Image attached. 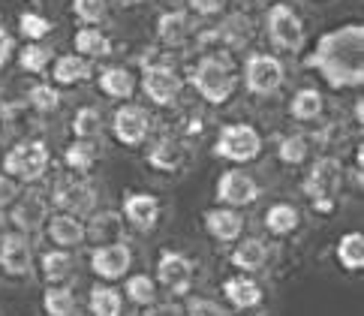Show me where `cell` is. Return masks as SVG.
Masks as SVG:
<instances>
[{
    "label": "cell",
    "mask_w": 364,
    "mask_h": 316,
    "mask_svg": "<svg viewBox=\"0 0 364 316\" xmlns=\"http://www.w3.org/2000/svg\"><path fill=\"white\" fill-rule=\"evenodd\" d=\"M51 205L63 214L73 217H87L100 208V190L94 181H87L82 175H70V178H58L51 187Z\"/></svg>",
    "instance_id": "5"
},
{
    "label": "cell",
    "mask_w": 364,
    "mask_h": 316,
    "mask_svg": "<svg viewBox=\"0 0 364 316\" xmlns=\"http://www.w3.org/2000/svg\"><path fill=\"white\" fill-rule=\"evenodd\" d=\"M190 31H193L190 16H187V12H181V9H168V12H163V16L157 19V39L163 46H168V48L184 46Z\"/></svg>",
    "instance_id": "30"
},
{
    "label": "cell",
    "mask_w": 364,
    "mask_h": 316,
    "mask_svg": "<svg viewBox=\"0 0 364 316\" xmlns=\"http://www.w3.org/2000/svg\"><path fill=\"white\" fill-rule=\"evenodd\" d=\"M0 133H4V130H0Z\"/></svg>",
    "instance_id": "52"
},
{
    "label": "cell",
    "mask_w": 364,
    "mask_h": 316,
    "mask_svg": "<svg viewBox=\"0 0 364 316\" xmlns=\"http://www.w3.org/2000/svg\"><path fill=\"white\" fill-rule=\"evenodd\" d=\"M241 316H250V313H241Z\"/></svg>",
    "instance_id": "51"
},
{
    "label": "cell",
    "mask_w": 364,
    "mask_h": 316,
    "mask_svg": "<svg viewBox=\"0 0 364 316\" xmlns=\"http://www.w3.org/2000/svg\"><path fill=\"white\" fill-rule=\"evenodd\" d=\"M46 238L51 241V247H60V250H75L85 244V220L82 217H73V214H51L46 223Z\"/></svg>",
    "instance_id": "22"
},
{
    "label": "cell",
    "mask_w": 364,
    "mask_h": 316,
    "mask_svg": "<svg viewBox=\"0 0 364 316\" xmlns=\"http://www.w3.org/2000/svg\"><path fill=\"white\" fill-rule=\"evenodd\" d=\"M87 316H124V295L112 283H97L87 293Z\"/></svg>",
    "instance_id": "28"
},
{
    "label": "cell",
    "mask_w": 364,
    "mask_h": 316,
    "mask_svg": "<svg viewBox=\"0 0 364 316\" xmlns=\"http://www.w3.org/2000/svg\"><path fill=\"white\" fill-rule=\"evenodd\" d=\"M265 142H262V133L253 127V124H226L220 127L217 133V142H214V157L226 163H235V166H244V163H253L259 160L262 154Z\"/></svg>",
    "instance_id": "4"
},
{
    "label": "cell",
    "mask_w": 364,
    "mask_h": 316,
    "mask_svg": "<svg viewBox=\"0 0 364 316\" xmlns=\"http://www.w3.org/2000/svg\"><path fill=\"white\" fill-rule=\"evenodd\" d=\"M48 217H51V202L46 199L43 193H36V190L21 193L18 199L12 202V208H9V223H12V229L21 232V235H28V238L46 229Z\"/></svg>",
    "instance_id": "14"
},
{
    "label": "cell",
    "mask_w": 364,
    "mask_h": 316,
    "mask_svg": "<svg viewBox=\"0 0 364 316\" xmlns=\"http://www.w3.org/2000/svg\"><path fill=\"white\" fill-rule=\"evenodd\" d=\"M136 262L133 247L127 241H114V244H100L90 250L87 256V265L94 271V278H100V283H114V280H124L129 268Z\"/></svg>",
    "instance_id": "9"
},
{
    "label": "cell",
    "mask_w": 364,
    "mask_h": 316,
    "mask_svg": "<svg viewBox=\"0 0 364 316\" xmlns=\"http://www.w3.org/2000/svg\"><path fill=\"white\" fill-rule=\"evenodd\" d=\"M223 298L229 307L247 313V310H256L262 305L265 293H262V286H259V280L250 278V274H232V278L223 280Z\"/></svg>",
    "instance_id": "21"
},
{
    "label": "cell",
    "mask_w": 364,
    "mask_h": 316,
    "mask_svg": "<svg viewBox=\"0 0 364 316\" xmlns=\"http://www.w3.org/2000/svg\"><path fill=\"white\" fill-rule=\"evenodd\" d=\"M283 82H286V67H283L280 58L256 51V55H250L244 60V85L250 94L271 97L283 88Z\"/></svg>",
    "instance_id": "7"
},
{
    "label": "cell",
    "mask_w": 364,
    "mask_h": 316,
    "mask_svg": "<svg viewBox=\"0 0 364 316\" xmlns=\"http://www.w3.org/2000/svg\"><path fill=\"white\" fill-rule=\"evenodd\" d=\"M202 226L208 232V238L217 241V244H235L238 238H244V214L235 208H208L202 214Z\"/></svg>",
    "instance_id": "17"
},
{
    "label": "cell",
    "mask_w": 364,
    "mask_h": 316,
    "mask_svg": "<svg viewBox=\"0 0 364 316\" xmlns=\"http://www.w3.org/2000/svg\"><path fill=\"white\" fill-rule=\"evenodd\" d=\"M190 82L208 105H223L235 94L238 73L226 55H205L202 60H196V67H193Z\"/></svg>",
    "instance_id": "2"
},
{
    "label": "cell",
    "mask_w": 364,
    "mask_h": 316,
    "mask_svg": "<svg viewBox=\"0 0 364 316\" xmlns=\"http://www.w3.org/2000/svg\"><path fill=\"white\" fill-rule=\"evenodd\" d=\"M310 208H314L316 214H322V217H331L337 211V199H314V202H310Z\"/></svg>",
    "instance_id": "46"
},
{
    "label": "cell",
    "mask_w": 364,
    "mask_h": 316,
    "mask_svg": "<svg viewBox=\"0 0 364 316\" xmlns=\"http://www.w3.org/2000/svg\"><path fill=\"white\" fill-rule=\"evenodd\" d=\"M322 112H325V100H322V94L316 88L295 90L292 100H289V115L298 124H314V121H319Z\"/></svg>",
    "instance_id": "31"
},
{
    "label": "cell",
    "mask_w": 364,
    "mask_h": 316,
    "mask_svg": "<svg viewBox=\"0 0 364 316\" xmlns=\"http://www.w3.org/2000/svg\"><path fill=\"white\" fill-rule=\"evenodd\" d=\"M51 24L43 12H33V9H28V12H21L18 16V33L28 39V43H40V39H46L48 33H51Z\"/></svg>",
    "instance_id": "40"
},
{
    "label": "cell",
    "mask_w": 364,
    "mask_h": 316,
    "mask_svg": "<svg viewBox=\"0 0 364 316\" xmlns=\"http://www.w3.org/2000/svg\"><path fill=\"white\" fill-rule=\"evenodd\" d=\"M70 127H73V136H75V139L94 142V139H100V133H102V112L94 109V105H82V109H75Z\"/></svg>",
    "instance_id": "37"
},
{
    "label": "cell",
    "mask_w": 364,
    "mask_h": 316,
    "mask_svg": "<svg viewBox=\"0 0 364 316\" xmlns=\"http://www.w3.org/2000/svg\"><path fill=\"white\" fill-rule=\"evenodd\" d=\"M112 136L118 139L124 148H139L151 136V115L145 105L136 102H121L112 115Z\"/></svg>",
    "instance_id": "10"
},
{
    "label": "cell",
    "mask_w": 364,
    "mask_h": 316,
    "mask_svg": "<svg viewBox=\"0 0 364 316\" xmlns=\"http://www.w3.org/2000/svg\"><path fill=\"white\" fill-rule=\"evenodd\" d=\"M141 94H145L154 105H172L178 102L181 97V75L168 67V63H148L145 70H141Z\"/></svg>",
    "instance_id": "15"
},
{
    "label": "cell",
    "mask_w": 364,
    "mask_h": 316,
    "mask_svg": "<svg viewBox=\"0 0 364 316\" xmlns=\"http://www.w3.org/2000/svg\"><path fill=\"white\" fill-rule=\"evenodd\" d=\"M187 160H190L187 142L178 139V136H160L148 148V166L154 169V172H163V175L181 172Z\"/></svg>",
    "instance_id": "20"
},
{
    "label": "cell",
    "mask_w": 364,
    "mask_h": 316,
    "mask_svg": "<svg viewBox=\"0 0 364 316\" xmlns=\"http://www.w3.org/2000/svg\"><path fill=\"white\" fill-rule=\"evenodd\" d=\"M0 271L9 280H24L33 274V244L21 232H0Z\"/></svg>",
    "instance_id": "12"
},
{
    "label": "cell",
    "mask_w": 364,
    "mask_h": 316,
    "mask_svg": "<svg viewBox=\"0 0 364 316\" xmlns=\"http://www.w3.org/2000/svg\"><path fill=\"white\" fill-rule=\"evenodd\" d=\"M43 313L46 316H75V313H79V295H75L73 286H67V283L46 286V293H43Z\"/></svg>",
    "instance_id": "32"
},
{
    "label": "cell",
    "mask_w": 364,
    "mask_h": 316,
    "mask_svg": "<svg viewBox=\"0 0 364 316\" xmlns=\"http://www.w3.org/2000/svg\"><path fill=\"white\" fill-rule=\"evenodd\" d=\"M97 157H100V151H97V144H94V142L75 139V142L67 144V151H63V166H67L73 175L87 178V175H90V169L97 166Z\"/></svg>",
    "instance_id": "33"
},
{
    "label": "cell",
    "mask_w": 364,
    "mask_h": 316,
    "mask_svg": "<svg viewBox=\"0 0 364 316\" xmlns=\"http://www.w3.org/2000/svg\"><path fill=\"white\" fill-rule=\"evenodd\" d=\"M124 232H127V223L121 217V211H112V208H97L94 214L85 217V244H114V241H124Z\"/></svg>",
    "instance_id": "18"
},
{
    "label": "cell",
    "mask_w": 364,
    "mask_h": 316,
    "mask_svg": "<svg viewBox=\"0 0 364 316\" xmlns=\"http://www.w3.org/2000/svg\"><path fill=\"white\" fill-rule=\"evenodd\" d=\"M253 36V24H250V19L247 16H229L223 24L217 28V33H214V39H220L223 46H229V48H241V46H247V39Z\"/></svg>",
    "instance_id": "35"
},
{
    "label": "cell",
    "mask_w": 364,
    "mask_h": 316,
    "mask_svg": "<svg viewBox=\"0 0 364 316\" xmlns=\"http://www.w3.org/2000/svg\"><path fill=\"white\" fill-rule=\"evenodd\" d=\"M129 4H151V0H129Z\"/></svg>",
    "instance_id": "49"
},
{
    "label": "cell",
    "mask_w": 364,
    "mask_h": 316,
    "mask_svg": "<svg viewBox=\"0 0 364 316\" xmlns=\"http://www.w3.org/2000/svg\"><path fill=\"white\" fill-rule=\"evenodd\" d=\"M334 259L346 274H358L364 268V235L358 229L343 232L334 244Z\"/></svg>",
    "instance_id": "29"
},
{
    "label": "cell",
    "mask_w": 364,
    "mask_h": 316,
    "mask_svg": "<svg viewBox=\"0 0 364 316\" xmlns=\"http://www.w3.org/2000/svg\"><path fill=\"white\" fill-rule=\"evenodd\" d=\"M12 55H16V39L9 36V31L0 28V70H6V67H9Z\"/></svg>",
    "instance_id": "45"
},
{
    "label": "cell",
    "mask_w": 364,
    "mask_h": 316,
    "mask_svg": "<svg viewBox=\"0 0 364 316\" xmlns=\"http://www.w3.org/2000/svg\"><path fill=\"white\" fill-rule=\"evenodd\" d=\"M16 60H18V70L21 73L40 75V73H46L51 67V60H55V51H51L48 46H43V43H28V46H21Z\"/></svg>",
    "instance_id": "36"
},
{
    "label": "cell",
    "mask_w": 364,
    "mask_h": 316,
    "mask_svg": "<svg viewBox=\"0 0 364 316\" xmlns=\"http://www.w3.org/2000/svg\"><path fill=\"white\" fill-rule=\"evenodd\" d=\"M48 73H51L55 88H75L94 75V67H90V60H85L82 55H60L51 60Z\"/></svg>",
    "instance_id": "23"
},
{
    "label": "cell",
    "mask_w": 364,
    "mask_h": 316,
    "mask_svg": "<svg viewBox=\"0 0 364 316\" xmlns=\"http://www.w3.org/2000/svg\"><path fill=\"white\" fill-rule=\"evenodd\" d=\"M40 274H43V280L48 286H55V283H67L73 278V271H75V256H73V250H60V247H48L46 253L40 256Z\"/></svg>",
    "instance_id": "24"
},
{
    "label": "cell",
    "mask_w": 364,
    "mask_h": 316,
    "mask_svg": "<svg viewBox=\"0 0 364 316\" xmlns=\"http://www.w3.org/2000/svg\"><path fill=\"white\" fill-rule=\"evenodd\" d=\"M21 196V184L18 181H12L9 175L0 172V211H9L12 202H16Z\"/></svg>",
    "instance_id": "43"
},
{
    "label": "cell",
    "mask_w": 364,
    "mask_h": 316,
    "mask_svg": "<svg viewBox=\"0 0 364 316\" xmlns=\"http://www.w3.org/2000/svg\"><path fill=\"white\" fill-rule=\"evenodd\" d=\"M307 67L316 70L325 85L334 90L361 88L364 82V28L361 24H341L322 33L307 58Z\"/></svg>",
    "instance_id": "1"
},
{
    "label": "cell",
    "mask_w": 364,
    "mask_h": 316,
    "mask_svg": "<svg viewBox=\"0 0 364 316\" xmlns=\"http://www.w3.org/2000/svg\"><path fill=\"white\" fill-rule=\"evenodd\" d=\"M229 262L238 274H250V278H256V274H262L268 268L271 247H268L265 238H256V235H250V238H238L235 247H232V253H229Z\"/></svg>",
    "instance_id": "19"
},
{
    "label": "cell",
    "mask_w": 364,
    "mask_h": 316,
    "mask_svg": "<svg viewBox=\"0 0 364 316\" xmlns=\"http://www.w3.org/2000/svg\"><path fill=\"white\" fill-rule=\"evenodd\" d=\"M51 166V151L40 139H21L4 154V175L18 184H40Z\"/></svg>",
    "instance_id": "3"
},
{
    "label": "cell",
    "mask_w": 364,
    "mask_h": 316,
    "mask_svg": "<svg viewBox=\"0 0 364 316\" xmlns=\"http://www.w3.org/2000/svg\"><path fill=\"white\" fill-rule=\"evenodd\" d=\"M73 46H75V55H82L85 60H97L112 51V39L97 28H79L73 36Z\"/></svg>",
    "instance_id": "34"
},
{
    "label": "cell",
    "mask_w": 364,
    "mask_h": 316,
    "mask_svg": "<svg viewBox=\"0 0 364 316\" xmlns=\"http://www.w3.org/2000/svg\"><path fill=\"white\" fill-rule=\"evenodd\" d=\"M310 157V139L301 133H289L277 142V160L283 166H301Z\"/></svg>",
    "instance_id": "38"
},
{
    "label": "cell",
    "mask_w": 364,
    "mask_h": 316,
    "mask_svg": "<svg viewBox=\"0 0 364 316\" xmlns=\"http://www.w3.org/2000/svg\"><path fill=\"white\" fill-rule=\"evenodd\" d=\"M181 310H184V316H229V310L217 298H208V295H190Z\"/></svg>",
    "instance_id": "42"
},
{
    "label": "cell",
    "mask_w": 364,
    "mask_h": 316,
    "mask_svg": "<svg viewBox=\"0 0 364 316\" xmlns=\"http://www.w3.org/2000/svg\"><path fill=\"white\" fill-rule=\"evenodd\" d=\"M193 278H196V262L181 250H163L157 256V271H154V280L157 286H166L172 295H187Z\"/></svg>",
    "instance_id": "11"
},
{
    "label": "cell",
    "mask_w": 364,
    "mask_h": 316,
    "mask_svg": "<svg viewBox=\"0 0 364 316\" xmlns=\"http://www.w3.org/2000/svg\"><path fill=\"white\" fill-rule=\"evenodd\" d=\"M265 232L274 235V238H286V235L298 232V226H301V211H298L292 202H274L268 211H265Z\"/></svg>",
    "instance_id": "27"
},
{
    "label": "cell",
    "mask_w": 364,
    "mask_h": 316,
    "mask_svg": "<svg viewBox=\"0 0 364 316\" xmlns=\"http://www.w3.org/2000/svg\"><path fill=\"white\" fill-rule=\"evenodd\" d=\"M214 196L217 202L223 208H250L259 202V196H262V187H259V181L247 172V169H226L223 175L217 178V187H214Z\"/></svg>",
    "instance_id": "8"
},
{
    "label": "cell",
    "mask_w": 364,
    "mask_h": 316,
    "mask_svg": "<svg viewBox=\"0 0 364 316\" xmlns=\"http://www.w3.org/2000/svg\"><path fill=\"white\" fill-rule=\"evenodd\" d=\"M60 102H63V97H60V90L55 85L40 82V85H33L28 90V105L36 115H55L60 109Z\"/></svg>",
    "instance_id": "39"
},
{
    "label": "cell",
    "mask_w": 364,
    "mask_h": 316,
    "mask_svg": "<svg viewBox=\"0 0 364 316\" xmlns=\"http://www.w3.org/2000/svg\"><path fill=\"white\" fill-rule=\"evenodd\" d=\"M148 316H184V310L181 307H175V305H154V307H148Z\"/></svg>",
    "instance_id": "47"
},
{
    "label": "cell",
    "mask_w": 364,
    "mask_h": 316,
    "mask_svg": "<svg viewBox=\"0 0 364 316\" xmlns=\"http://www.w3.org/2000/svg\"><path fill=\"white\" fill-rule=\"evenodd\" d=\"M73 16L79 19L85 28H97V24L109 16V0H73Z\"/></svg>",
    "instance_id": "41"
},
{
    "label": "cell",
    "mask_w": 364,
    "mask_h": 316,
    "mask_svg": "<svg viewBox=\"0 0 364 316\" xmlns=\"http://www.w3.org/2000/svg\"><path fill=\"white\" fill-rule=\"evenodd\" d=\"M97 85L102 90V97L118 100V102H129L136 94V75L127 67H106L97 75Z\"/></svg>",
    "instance_id": "25"
},
{
    "label": "cell",
    "mask_w": 364,
    "mask_h": 316,
    "mask_svg": "<svg viewBox=\"0 0 364 316\" xmlns=\"http://www.w3.org/2000/svg\"><path fill=\"white\" fill-rule=\"evenodd\" d=\"M353 117H355L358 127L364 124V102H361V100H355V105H353Z\"/></svg>",
    "instance_id": "48"
},
{
    "label": "cell",
    "mask_w": 364,
    "mask_h": 316,
    "mask_svg": "<svg viewBox=\"0 0 364 316\" xmlns=\"http://www.w3.org/2000/svg\"><path fill=\"white\" fill-rule=\"evenodd\" d=\"M160 214H163V208H160V199L154 193H127L124 196V202H121V217L129 229H136V232H151V229H157V223H160Z\"/></svg>",
    "instance_id": "16"
},
{
    "label": "cell",
    "mask_w": 364,
    "mask_h": 316,
    "mask_svg": "<svg viewBox=\"0 0 364 316\" xmlns=\"http://www.w3.org/2000/svg\"><path fill=\"white\" fill-rule=\"evenodd\" d=\"M265 33L271 46L289 55H298L304 48V21L289 4H274L265 12Z\"/></svg>",
    "instance_id": "6"
},
{
    "label": "cell",
    "mask_w": 364,
    "mask_h": 316,
    "mask_svg": "<svg viewBox=\"0 0 364 316\" xmlns=\"http://www.w3.org/2000/svg\"><path fill=\"white\" fill-rule=\"evenodd\" d=\"M343 184V163L337 157H319L314 166L307 169L301 181V193L310 202L314 199H337V190Z\"/></svg>",
    "instance_id": "13"
},
{
    "label": "cell",
    "mask_w": 364,
    "mask_h": 316,
    "mask_svg": "<svg viewBox=\"0 0 364 316\" xmlns=\"http://www.w3.org/2000/svg\"><path fill=\"white\" fill-rule=\"evenodd\" d=\"M124 301H129L133 307H141V310H148L154 307L160 301V286L157 280L151 278V274H127L124 278Z\"/></svg>",
    "instance_id": "26"
},
{
    "label": "cell",
    "mask_w": 364,
    "mask_h": 316,
    "mask_svg": "<svg viewBox=\"0 0 364 316\" xmlns=\"http://www.w3.org/2000/svg\"><path fill=\"white\" fill-rule=\"evenodd\" d=\"M190 9L196 12V16L202 19H211V16H220L226 6H229V0H187Z\"/></svg>",
    "instance_id": "44"
},
{
    "label": "cell",
    "mask_w": 364,
    "mask_h": 316,
    "mask_svg": "<svg viewBox=\"0 0 364 316\" xmlns=\"http://www.w3.org/2000/svg\"><path fill=\"white\" fill-rule=\"evenodd\" d=\"M0 229H4V211H0Z\"/></svg>",
    "instance_id": "50"
}]
</instances>
